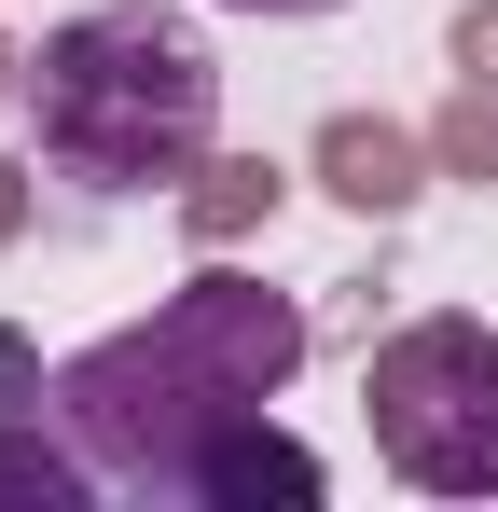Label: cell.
<instances>
[{
  "label": "cell",
  "mask_w": 498,
  "mask_h": 512,
  "mask_svg": "<svg viewBox=\"0 0 498 512\" xmlns=\"http://www.w3.org/2000/svg\"><path fill=\"white\" fill-rule=\"evenodd\" d=\"M291 374H305V305L263 291V277H236V263H208V277L166 291V319L83 346L70 374H56V429L83 443L97 485L194 512V457L236 416H263Z\"/></svg>",
  "instance_id": "obj_1"
},
{
  "label": "cell",
  "mask_w": 498,
  "mask_h": 512,
  "mask_svg": "<svg viewBox=\"0 0 498 512\" xmlns=\"http://www.w3.org/2000/svg\"><path fill=\"white\" fill-rule=\"evenodd\" d=\"M14 97L42 125V180H70L83 208L194 180L208 125H222V70L194 42V14H153V0H97L70 28H42V56H28Z\"/></svg>",
  "instance_id": "obj_2"
},
{
  "label": "cell",
  "mask_w": 498,
  "mask_h": 512,
  "mask_svg": "<svg viewBox=\"0 0 498 512\" xmlns=\"http://www.w3.org/2000/svg\"><path fill=\"white\" fill-rule=\"evenodd\" d=\"M374 457L429 499H498V333L485 319H402L360 360Z\"/></svg>",
  "instance_id": "obj_3"
},
{
  "label": "cell",
  "mask_w": 498,
  "mask_h": 512,
  "mask_svg": "<svg viewBox=\"0 0 498 512\" xmlns=\"http://www.w3.org/2000/svg\"><path fill=\"white\" fill-rule=\"evenodd\" d=\"M319 180L360 208V222H402L415 194L443 180V153H429L415 125H388V111H332V125H319Z\"/></svg>",
  "instance_id": "obj_4"
},
{
  "label": "cell",
  "mask_w": 498,
  "mask_h": 512,
  "mask_svg": "<svg viewBox=\"0 0 498 512\" xmlns=\"http://www.w3.org/2000/svg\"><path fill=\"white\" fill-rule=\"evenodd\" d=\"M249 499H277V512H319L332 499V471L291 443L277 416H236L208 457H194V512H249Z\"/></svg>",
  "instance_id": "obj_5"
},
{
  "label": "cell",
  "mask_w": 498,
  "mask_h": 512,
  "mask_svg": "<svg viewBox=\"0 0 498 512\" xmlns=\"http://www.w3.org/2000/svg\"><path fill=\"white\" fill-rule=\"evenodd\" d=\"M180 222H194V250H236L249 222H277V167L263 153H208L180 180Z\"/></svg>",
  "instance_id": "obj_6"
},
{
  "label": "cell",
  "mask_w": 498,
  "mask_h": 512,
  "mask_svg": "<svg viewBox=\"0 0 498 512\" xmlns=\"http://www.w3.org/2000/svg\"><path fill=\"white\" fill-rule=\"evenodd\" d=\"M0 499H28V512H70V499H97V471H83V443H70V429H42V416H0Z\"/></svg>",
  "instance_id": "obj_7"
},
{
  "label": "cell",
  "mask_w": 498,
  "mask_h": 512,
  "mask_svg": "<svg viewBox=\"0 0 498 512\" xmlns=\"http://www.w3.org/2000/svg\"><path fill=\"white\" fill-rule=\"evenodd\" d=\"M429 153H443V180H498V84H485V70H457L443 125H429Z\"/></svg>",
  "instance_id": "obj_8"
},
{
  "label": "cell",
  "mask_w": 498,
  "mask_h": 512,
  "mask_svg": "<svg viewBox=\"0 0 498 512\" xmlns=\"http://www.w3.org/2000/svg\"><path fill=\"white\" fill-rule=\"evenodd\" d=\"M42 402H56V374H42V346H28L14 319H0V416H42Z\"/></svg>",
  "instance_id": "obj_9"
},
{
  "label": "cell",
  "mask_w": 498,
  "mask_h": 512,
  "mask_svg": "<svg viewBox=\"0 0 498 512\" xmlns=\"http://www.w3.org/2000/svg\"><path fill=\"white\" fill-rule=\"evenodd\" d=\"M457 70H485V84H498V0H471V14H457Z\"/></svg>",
  "instance_id": "obj_10"
},
{
  "label": "cell",
  "mask_w": 498,
  "mask_h": 512,
  "mask_svg": "<svg viewBox=\"0 0 498 512\" xmlns=\"http://www.w3.org/2000/svg\"><path fill=\"white\" fill-rule=\"evenodd\" d=\"M28 180H42V167H0V250H14V236H28V208H42Z\"/></svg>",
  "instance_id": "obj_11"
},
{
  "label": "cell",
  "mask_w": 498,
  "mask_h": 512,
  "mask_svg": "<svg viewBox=\"0 0 498 512\" xmlns=\"http://www.w3.org/2000/svg\"><path fill=\"white\" fill-rule=\"evenodd\" d=\"M222 14H332V0H222Z\"/></svg>",
  "instance_id": "obj_12"
},
{
  "label": "cell",
  "mask_w": 498,
  "mask_h": 512,
  "mask_svg": "<svg viewBox=\"0 0 498 512\" xmlns=\"http://www.w3.org/2000/svg\"><path fill=\"white\" fill-rule=\"evenodd\" d=\"M14 84H28V56H14V42H0V97H14Z\"/></svg>",
  "instance_id": "obj_13"
}]
</instances>
